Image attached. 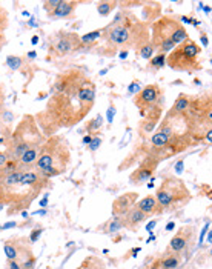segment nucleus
<instances>
[{
  "mask_svg": "<svg viewBox=\"0 0 212 269\" xmlns=\"http://www.w3.org/2000/svg\"><path fill=\"white\" fill-rule=\"evenodd\" d=\"M17 223H16V221H13V223H6V225H3L2 226V229H8V228H13V226H16Z\"/></svg>",
  "mask_w": 212,
  "mask_h": 269,
  "instance_id": "42",
  "label": "nucleus"
},
{
  "mask_svg": "<svg viewBox=\"0 0 212 269\" xmlns=\"http://www.w3.org/2000/svg\"><path fill=\"white\" fill-rule=\"evenodd\" d=\"M174 228H175V225H174V223H169V225L166 226V231H172Z\"/></svg>",
  "mask_w": 212,
  "mask_h": 269,
  "instance_id": "45",
  "label": "nucleus"
},
{
  "mask_svg": "<svg viewBox=\"0 0 212 269\" xmlns=\"http://www.w3.org/2000/svg\"><path fill=\"white\" fill-rule=\"evenodd\" d=\"M0 50H2V46H0Z\"/></svg>",
  "mask_w": 212,
  "mask_h": 269,
  "instance_id": "48",
  "label": "nucleus"
},
{
  "mask_svg": "<svg viewBox=\"0 0 212 269\" xmlns=\"http://www.w3.org/2000/svg\"><path fill=\"white\" fill-rule=\"evenodd\" d=\"M117 6H119V2H115V0H103V2H97V11L102 17L109 16Z\"/></svg>",
  "mask_w": 212,
  "mask_h": 269,
  "instance_id": "23",
  "label": "nucleus"
},
{
  "mask_svg": "<svg viewBox=\"0 0 212 269\" xmlns=\"http://www.w3.org/2000/svg\"><path fill=\"white\" fill-rule=\"evenodd\" d=\"M135 206H137L146 217H152V215H160V214H163L161 208H160V205L157 203V200H156V197H154V195H146V197H143L140 202L135 203Z\"/></svg>",
  "mask_w": 212,
  "mask_h": 269,
  "instance_id": "18",
  "label": "nucleus"
},
{
  "mask_svg": "<svg viewBox=\"0 0 212 269\" xmlns=\"http://www.w3.org/2000/svg\"><path fill=\"white\" fill-rule=\"evenodd\" d=\"M161 14V5L159 2H145L143 3V11H141V16H143V22L146 23H154L157 19H160Z\"/></svg>",
  "mask_w": 212,
  "mask_h": 269,
  "instance_id": "19",
  "label": "nucleus"
},
{
  "mask_svg": "<svg viewBox=\"0 0 212 269\" xmlns=\"http://www.w3.org/2000/svg\"><path fill=\"white\" fill-rule=\"evenodd\" d=\"M91 140H92V135L88 134V135L83 137V143H85V145H89V143H91Z\"/></svg>",
  "mask_w": 212,
  "mask_h": 269,
  "instance_id": "39",
  "label": "nucleus"
},
{
  "mask_svg": "<svg viewBox=\"0 0 212 269\" xmlns=\"http://www.w3.org/2000/svg\"><path fill=\"white\" fill-rule=\"evenodd\" d=\"M138 202V192H125L112 202V215L122 217Z\"/></svg>",
  "mask_w": 212,
  "mask_h": 269,
  "instance_id": "14",
  "label": "nucleus"
},
{
  "mask_svg": "<svg viewBox=\"0 0 212 269\" xmlns=\"http://www.w3.org/2000/svg\"><path fill=\"white\" fill-rule=\"evenodd\" d=\"M100 39L103 43L97 48H103L100 51L103 55H115L122 50L129 51L131 48L137 51L151 39L149 25L141 22L131 11L120 9L109 25L102 29Z\"/></svg>",
  "mask_w": 212,
  "mask_h": 269,
  "instance_id": "2",
  "label": "nucleus"
},
{
  "mask_svg": "<svg viewBox=\"0 0 212 269\" xmlns=\"http://www.w3.org/2000/svg\"><path fill=\"white\" fill-rule=\"evenodd\" d=\"M5 112V88L0 83V117Z\"/></svg>",
  "mask_w": 212,
  "mask_h": 269,
  "instance_id": "33",
  "label": "nucleus"
},
{
  "mask_svg": "<svg viewBox=\"0 0 212 269\" xmlns=\"http://www.w3.org/2000/svg\"><path fill=\"white\" fill-rule=\"evenodd\" d=\"M164 65H166V54H157L149 60L148 63V71H159Z\"/></svg>",
  "mask_w": 212,
  "mask_h": 269,
  "instance_id": "25",
  "label": "nucleus"
},
{
  "mask_svg": "<svg viewBox=\"0 0 212 269\" xmlns=\"http://www.w3.org/2000/svg\"><path fill=\"white\" fill-rule=\"evenodd\" d=\"M163 100H164V96H163L161 86L157 83H152V85L141 88L137 92L134 97V105L138 108L140 117H143L152 107H156L157 103H160Z\"/></svg>",
  "mask_w": 212,
  "mask_h": 269,
  "instance_id": "9",
  "label": "nucleus"
},
{
  "mask_svg": "<svg viewBox=\"0 0 212 269\" xmlns=\"http://www.w3.org/2000/svg\"><path fill=\"white\" fill-rule=\"evenodd\" d=\"M46 137L40 131L34 115H25L16 126V130L5 137V151L9 159L19 160L23 153L31 148H37L45 143Z\"/></svg>",
  "mask_w": 212,
  "mask_h": 269,
  "instance_id": "4",
  "label": "nucleus"
},
{
  "mask_svg": "<svg viewBox=\"0 0 212 269\" xmlns=\"http://www.w3.org/2000/svg\"><path fill=\"white\" fill-rule=\"evenodd\" d=\"M42 228H35V229H32V232L29 234V242L31 243H35L39 240V237H40V234H42Z\"/></svg>",
  "mask_w": 212,
  "mask_h": 269,
  "instance_id": "34",
  "label": "nucleus"
},
{
  "mask_svg": "<svg viewBox=\"0 0 212 269\" xmlns=\"http://www.w3.org/2000/svg\"><path fill=\"white\" fill-rule=\"evenodd\" d=\"M154 53H156V50H154V46H152L151 40L145 45H141L140 48L137 50V54L140 57H143V58H152L154 57Z\"/></svg>",
  "mask_w": 212,
  "mask_h": 269,
  "instance_id": "28",
  "label": "nucleus"
},
{
  "mask_svg": "<svg viewBox=\"0 0 212 269\" xmlns=\"http://www.w3.org/2000/svg\"><path fill=\"white\" fill-rule=\"evenodd\" d=\"M195 244V228L192 225L180 226L175 236L171 239L168 249L169 252H179V254H191Z\"/></svg>",
  "mask_w": 212,
  "mask_h": 269,
  "instance_id": "11",
  "label": "nucleus"
},
{
  "mask_svg": "<svg viewBox=\"0 0 212 269\" xmlns=\"http://www.w3.org/2000/svg\"><path fill=\"white\" fill-rule=\"evenodd\" d=\"M174 169H175L177 174H182L183 172V160H179V163H177Z\"/></svg>",
  "mask_w": 212,
  "mask_h": 269,
  "instance_id": "37",
  "label": "nucleus"
},
{
  "mask_svg": "<svg viewBox=\"0 0 212 269\" xmlns=\"http://www.w3.org/2000/svg\"><path fill=\"white\" fill-rule=\"evenodd\" d=\"M6 269H23V268L17 260H8L6 262Z\"/></svg>",
  "mask_w": 212,
  "mask_h": 269,
  "instance_id": "36",
  "label": "nucleus"
},
{
  "mask_svg": "<svg viewBox=\"0 0 212 269\" xmlns=\"http://www.w3.org/2000/svg\"><path fill=\"white\" fill-rule=\"evenodd\" d=\"M151 43L159 54L171 53L177 45L189 39L183 23L174 16H161L151 23Z\"/></svg>",
  "mask_w": 212,
  "mask_h": 269,
  "instance_id": "5",
  "label": "nucleus"
},
{
  "mask_svg": "<svg viewBox=\"0 0 212 269\" xmlns=\"http://www.w3.org/2000/svg\"><path fill=\"white\" fill-rule=\"evenodd\" d=\"M112 115H114V107L109 108V112H108V120L112 122Z\"/></svg>",
  "mask_w": 212,
  "mask_h": 269,
  "instance_id": "40",
  "label": "nucleus"
},
{
  "mask_svg": "<svg viewBox=\"0 0 212 269\" xmlns=\"http://www.w3.org/2000/svg\"><path fill=\"white\" fill-rule=\"evenodd\" d=\"M100 145H102V138L99 135H96V137H92L91 143L88 146H89V151H92V153H94V151H97L100 148Z\"/></svg>",
  "mask_w": 212,
  "mask_h": 269,
  "instance_id": "32",
  "label": "nucleus"
},
{
  "mask_svg": "<svg viewBox=\"0 0 212 269\" xmlns=\"http://www.w3.org/2000/svg\"><path fill=\"white\" fill-rule=\"evenodd\" d=\"M29 239L22 236H13L3 243V251L8 260H17L19 263H23L26 259L32 257V248L29 244Z\"/></svg>",
  "mask_w": 212,
  "mask_h": 269,
  "instance_id": "10",
  "label": "nucleus"
},
{
  "mask_svg": "<svg viewBox=\"0 0 212 269\" xmlns=\"http://www.w3.org/2000/svg\"><path fill=\"white\" fill-rule=\"evenodd\" d=\"M77 6H79V2H74V0H58L57 6L48 17L50 19H73Z\"/></svg>",
  "mask_w": 212,
  "mask_h": 269,
  "instance_id": "16",
  "label": "nucleus"
},
{
  "mask_svg": "<svg viewBox=\"0 0 212 269\" xmlns=\"http://www.w3.org/2000/svg\"><path fill=\"white\" fill-rule=\"evenodd\" d=\"M163 103H164V100L157 103L156 107H152L143 117H141L143 120L140 122L138 134L143 140H148L152 135V133L156 131V128L159 126V122H160L161 115H163Z\"/></svg>",
  "mask_w": 212,
  "mask_h": 269,
  "instance_id": "12",
  "label": "nucleus"
},
{
  "mask_svg": "<svg viewBox=\"0 0 212 269\" xmlns=\"http://www.w3.org/2000/svg\"><path fill=\"white\" fill-rule=\"evenodd\" d=\"M94 102L96 83L80 69H69L57 76L45 111L34 117L43 135L51 137L62 128H71L83 120Z\"/></svg>",
  "mask_w": 212,
  "mask_h": 269,
  "instance_id": "1",
  "label": "nucleus"
},
{
  "mask_svg": "<svg viewBox=\"0 0 212 269\" xmlns=\"http://www.w3.org/2000/svg\"><path fill=\"white\" fill-rule=\"evenodd\" d=\"M203 48L192 39H187L183 43L177 45L175 48L166 55V65L174 71L182 73H197L202 69V63L198 62V57Z\"/></svg>",
  "mask_w": 212,
  "mask_h": 269,
  "instance_id": "7",
  "label": "nucleus"
},
{
  "mask_svg": "<svg viewBox=\"0 0 212 269\" xmlns=\"http://www.w3.org/2000/svg\"><path fill=\"white\" fill-rule=\"evenodd\" d=\"M191 102H192V96L189 94H180L177 97V100L174 102L172 105V111H177V112H187L191 108Z\"/></svg>",
  "mask_w": 212,
  "mask_h": 269,
  "instance_id": "21",
  "label": "nucleus"
},
{
  "mask_svg": "<svg viewBox=\"0 0 212 269\" xmlns=\"http://www.w3.org/2000/svg\"><path fill=\"white\" fill-rule=\"evenodd\" d=\"M6 66L13 69V71H19L29 80L32 79L35 73V66L32 65V60H28L26 57H20V55H8Z\"/></svg>",
  "mask_w": 212,
  "mask_h": 269,
  "instance_id": "15",
  "label": "nucleus"
},
{
  "mask_svg": "<svg viewBox=\"0 0 212 269\" xmlns=\"http://www.w3.org/2000/svg\"><path fill=\"white\" fill-rule=\"evenodd\" d=\"M100 37H102V29H96L92 32L85 34V36H80V43L81 45H89V43L100 40Z\"/></svg>",
  "mask_w": 212,
  "mask_h": 269,
  "instance_id": "27",
  "label": "nucleus"
},
{
  "mask_svg": "<svg viewBox=\"0 0 212 269\" xmlns=\"http://www.w3.org/2000/svg\"><path fill=\"white\" fill-rule=\"evenodd\" d=\"M35 57H37V54H35L34 51L28 53V55H26V58H35Z\"/></svg>",
  "mask_w": 212,
  "mask_h": 269,
  "instance_id": "44",
  "label": "nucleus"
},
{
  "mask_svg": "<svg viewBox=\"0 0 212 269\" xmlns=\"http://www.w3.org/2000/svg\"><path fill=\"white\" fill-rule=\"evenodd\" d=\"M154 197L163 213H172L189 203L191 192L182 179L175 175H166L163 177Z\"/></svg>",
  "mask_w": 212,
  "mask_h": 269,
  "instance_id": "6",
  "label": "nucleus"
},
{
  "mask_svg": "<svg viewBox=\"0 0 212 269\" xmlns=\"http://www.w3.org/2000/svg\"><path fill=\"white\" fill-rule=\"evenodd\" d=\"M156 225H157V221H156V220H154V221H151V223H148L146 229H148V231H151V229H152V228H154Z\"/></svg>",
  "mask_w": 212,
  "mask_h": 269,
  "instance_id": "41",
  "label": "nucleus"
},
{
  "mask_svg": "<svg viewBox=\"0 0 212 269\" xmlns=\"http://www.w3.org/2000/svg\"><path fill=\"white\" fill-rule=\"evenodd\" d=\"M3 208H5V205H3L2 202H0V211H2V209H3Z\"/></svg>",
  "mask_w": 212,
  "mask_h": 269,
  "instance_id": "47",
  "label": "nucleus"
},
{
  "mask_svg": "<svg viewBox=\"0 0 212 269\" xmlns=\"http://www.w3.org/2000/svg\"><path fill=\"white\" fill-rule=\"evenodd\" d=\"M141 89V81L140 80H132V83L128 86V94H137V92Z\"/></svg>",
  "mask_w": 212,
  "mask_h": 269,
  "instance_id": "31",
  "label": "nucleus"
},
{
  "mask_svg": "<svg viewBox=\"0 0 212 269\" xmlns=\"http://www.w3.org/2000/svg\"><path fill=\"white\" fill-rule=\"evenodd\" d=\"M200 39H202V42H203V46H208V37L205 36V34H202V36H200Z\"/></svg>",
  "mask_w": 212,
  "mask_h": 269,
  "instance_id": "43",
  "label": "nucleus"
},
{
  "mask_svg": "<svg viewBox=\"0 0 212 269\" xmlns=\"http://www.w3.org/2000/svg\"><path fill=\"white\" fill-rule=\"evenodd\" d=\"M71 163V151L69 143L63 135H51L46 137L45 143L40 148V153L35 161L34 169L40 172L43 177L53 179L63 174Z\"/></svg>",
  "mask_w": 212,
  "mask_h": 269,
  "instance_id": "3",
  "label": "nucleus"
},
{
  "mask_svg": "<svg viewBox=\"0 0 212 269\" xmlns=\"http://www.w3.org/2000/svg\"><path fill=\"white\" fill-rule=\"evenodd\" d=\"M8 27V14L6 11L0 6V46L3 48V45L6 43V39H5V29Z\"/></svg>",
  "mask_w": 212,
  "mask_h": 269,
  "instance_id": "26",
  "label": "nucleus"
},
{
  "mask_svg": "<svg viewBox=\"0 0 212 269\" xmlns=\"http://www.w3.org/2000/svg\"><path fill=\"white\" fill-rule=\"evenodd\" d=\"M79 46H80V36L77 32L60 29L51 34L48 39V55H46V58L51 60V58H60L73 53H77Z\"/></svg>",
  "mask_w": 212,
  "mask_h": 269,
  "instance_id": "8",
  "label": "nucleus"
},
{
  "mask_svg": "<svg viewBox=\"0 0 212 269\" xmlns=\"http://www.w3.org/2000/svg\"><path fill=\"white\" fill-rule=\"evenodd\" d=\"M143 269H161V265H160V257H156V259H149Z\"/></svg>",
  "mask_w": 212,
  "mask_h": 269,
  "instance_id": "30",
  "label": "nucleus"
},
{
  "mask_svg": "<svg viewBox=\"0 0 212 269\" xmlns=\"http://www.w3.org/2000/svg\"><path fill=\"white\" fill-rule=\"evenodd\" d=\"M159 160H156L154 157L146 156L143 160L140 161V165L137 166L135 171L131 172L129 175V182L132 185H143L146 180H149L151 177H154V172L159 166Z\"/></svg>",
  "mask_w": 212,
  "mask_h": 269,
  "instance_id": "13",
  "label": "nucleus"
},
{
  "mask_svg": "<svg viewBox=\"0 0 212 269\" xmlns=\"http://www.w3.org/2000/svg\"><path fill=\"white\" fill-rule=\"evenodd\" d=\"M146 218H148V217H146L143 213H141L137 206H134V208L129 209V211H128L126 214L122 215L123 228H126V229H129V231L135 232V231L140 228V225L143 223V221H145Z\"/></svg>",
  "mask_w": 212,
  "mask_h": 269,
  "instance_id": "17",
  "label": "nucleus"
},
{
  "mask_svg": "<svg viewBox=\"0 0 212 269\" xmlns=\"http://www.w3.org/2000/svg\"><path fill=\"white\" fill-rule=\"evenodd\" d=\"M86 260H88L89 269H105L103 263H102L100 260H97V259H94V257H89V259H86ZM79 269H86V266H85V265H81Z\"/></svg>",
  "mask_w": 212,
  "mask_h": 269,
  "instance_id": "29",
  "label": "nucleus"
},
{
  "mask_svg": "<svg viewBox=\"0 0 212 269\" xmlns=\"http://www.w3.org/2000/svg\"><path fill=\"white\" fill-rule=\"evenodd\" d=\"M9 160V156H8V153L5 149H0V168H2L5 163Z\"/></svg>",
  "mask_w": 212,
  "mask_h": 269,
  "instance_id": "35",
  "label": "nucleus"
},
{
  "mask_svg": "<svg viewBox=\"0 0 212 269\" xmlns=\"http://www.w3.org/2000/svg\"><path fill=\"white\" fill-rule=\"evenodd\" d=\"M120 229H123V221H122V217H117V215H112V218L103 225L105 234H117Z\"/></svg>",
  "mask_w": 212,
  "mask_h": 269,
  "instance_id": "22",
  "label": "nucleus"
},
{
  "mask_svg": "<svg viewBox=\"0 0 212 269\" xmlns=\"http://www.w3.org/2000/svg\"><path fill=\"white\" fill-rule=\"evenodd\" d=\"M183 263V257L179 252H169L166 251L163 257H160L161 269H179Z\"/></svg>",
  "mask_w": 212,
  "mask_h": 269,
  "instance_id": "20",
  "label": "nucleus"
},
{
  "mask_svg": "<svg viewBox=\"0 0 212 269\" xmlns=\"http://www.w3.org/2000/svg\"><path fill=\"white\" fill-rule=\"evenodd\" d=\"M103 125V115L99 114L96 119H92L91 122L86 123V133L92 137H96L97 134H100V128Z\"/></svg>",
  "mask_w": 212,
  "mask_h": 269,
  "instance_id": "24",
  "label": "nucleus"
},
{
  "mask_svg": "<svg viewBox=\"0 0 212 269\" xmlns=\"http://www.w3.org/2000/svg\"><path fill=\"white\" fill-rule=\"evenodd\" d=\"M128 53H129V51H126V50H122V51H119V57L122 58V60H125V58L128 57Z\"/></svg>",
  "mask_w": 212,
  "mask_h": 269,
  "instance_id": "38",
  "label": "nucleus"
},
{
  "mask_svg": "<svg viewBox=\"0 0 212 269\" xmlns=\"http://www.w3.org/2000/svg\"><path fill=\"white\" fill-rule=\"evenodd\" d=\"M37 42H39V39H37V37H32V43H34V45L37 43Z\"/></svg>",
  "mask_w": 212,
  "mask_h": 269,
  "instance_id": "46",
  "label": "nucleus"
}]
</instances>
